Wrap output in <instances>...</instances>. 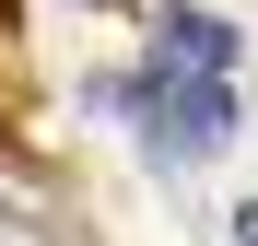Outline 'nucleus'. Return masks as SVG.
<instances>
[{"mask_svg":"<svg viewBox=\"0 0 258 246\" xmlns=\"http://www.w3.org/2000/svg\"><path fill=\"white\" fill-rule=\"evenodd\" d=\"M94 106L141 117L153 164H211V152L235 141V94H223V70H188V59H164V47H153V70H129V82H94Z\"/></svg>","mask_w":258,"mask_h":246,"instance_id":"obj_1","label":"nucleus"},{"mask_svg":"<svg viewBox=\"0 0 258 246\" xmlns=\"http://www.w3.org/2000/svg\"><path fill=\"white\" fill-rule=\"evenodd\" d=\"M235 246H258V211H235Z\"/></svg>","mask_w":258,"mask_h":246,"instance_id":"obj_3","label":"nucleus"},{"mask_svg":"<svg viewBox=\"0 0 258 246\" xmlns=\"http://www.w3.org/2000/svg\"><path fill=\"white\" fill-rule=\"evenodd\" d=\"M12 12H24V0H0V24H12Z\"/></svg>","mask_w":258,"mask_h":246,"instance_id":"obj_4","label":"nucleus"},{"mask_svg":"<svg viewBox=\"0 0 258 246\" xmlns=\"http://www.w3.org/2000/svg\"><path fill=\"white\" fill-rule=\"evenodd\" d=\"M153 47H176L188 70H235V24H211V12H188V0H164V12H153Z\"/></svg>","mask_w":258,"mask_h":246,"instance_id":"obj_2","label":"nucleus"}]
</instances>
